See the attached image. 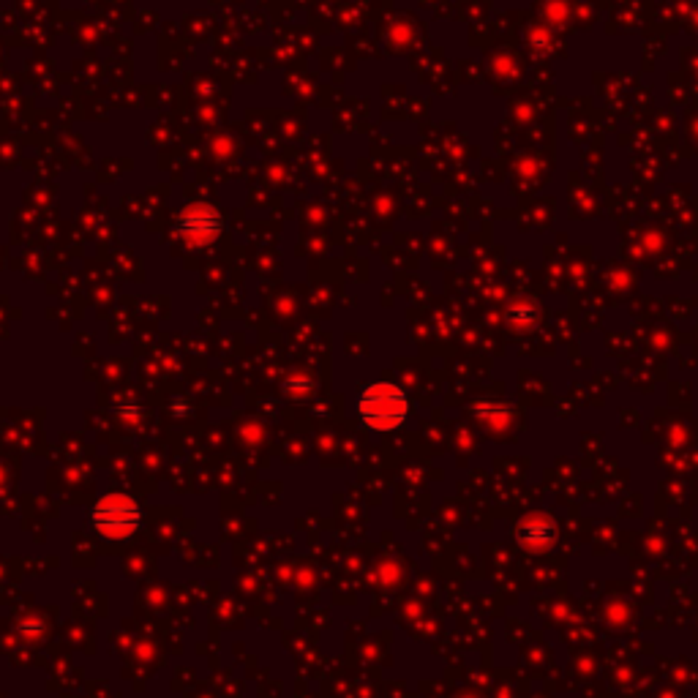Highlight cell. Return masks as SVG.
Masks as SVG:
<instances>
[{"label": "cell", "mask_w": 698, "mask_h": 698, "mask_svg": "<svg viewBox=\"0 0 698 698\" xmlns=\"http://www.w3.org/2000/svg\"><path fill=\"white\" fill-rule=\"evenodd\" d=\"M90 524L107 540L131 538L142 524V510L126 494H107L90 510Z\"/></svg>", "instance_id": "2"}, {"label": "cell", "mask_w": 698, "mask_h": 698, "mask_svg": "<svg viewBox=\"0 0 698 698\" xmlns=\"http://www.w3.org/2000/svg\"><path fill=\"white\" fill-rule=\"evenodd\" d=\"M219 227H221L219 213L210 208V205H191V208H186L183 213H180L178 230L183 232L189 240H194V243H205V240H210L216 232H219Z\"/></svg>", "instance_id": "3"}, {"label": "cell", "mask_w": 698, "mask_h": 698, "mask_svg": "<svg viewBox=\"0 0 698 698\" xmlns=\"http://www.w3.org/2000/svg\"><path fill=\"white\" fill-rule=\"evenodd\" d=\"M516 538H519L521 546L543 549V546H549L551 540H554V527H551V524H532V521H529V524H521Z\"/></svg>", "instance_id": "4"}, {"label": "cell", "mask_w": 698, "mask_h": 698, "mask_svg": "<svg viewBox=\"0 0 698 698\" xmlns=\"http://www.w3.org/2000/svg\"><path fill=\"white\" fill-rule=\"evenodd\" d=\"M409 415L407 393L393 385V382H374L360 393L358 418L369 426L371 431H393Z\"/></svg>", "instance_id": "1"}]
</instances>
